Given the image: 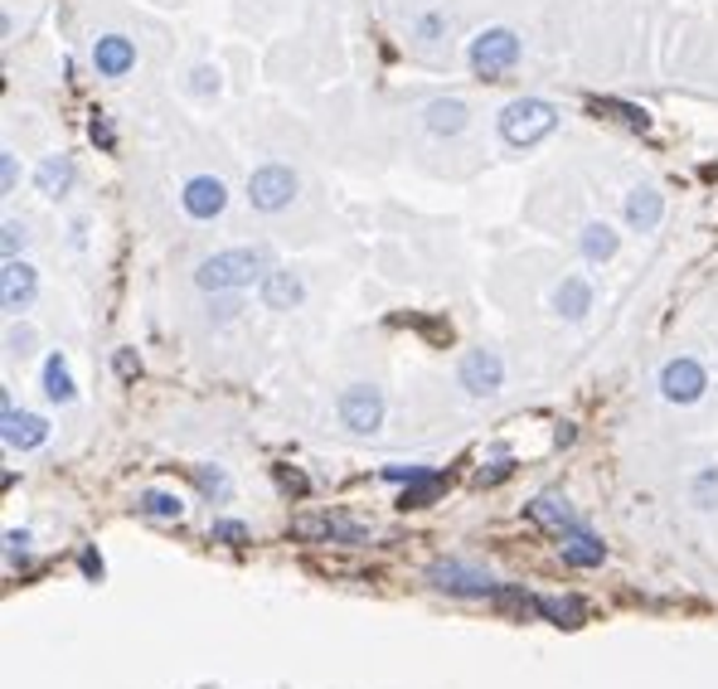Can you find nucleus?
Masks as SVG:
<instances>
[{
    "mask_svg": "<svg viewBox=\"0 0 718 689\" xmlns=\"http://www.w3.org/2000/svg\"><path fill=\"white\" fill-rule=\"evenodd\" d=\"M273 253L267 248H224V253H210L200 267H194V287L204 297H224V291H243L253 281H263L273 273Z\"/></svg>",
    "mask_w": 718,
    "mask_h": 689,
    "instance_id": "obj_1",
    "label": "nucleus"
},
{
    "mask_svg": "<svg viewBox=\"0 0 718 689\" xmlns=\"http://www.w3.org/2000/svg\"><path fill=\"white\" fill-rule=\"evenodd\" d=\"M558 122H564V112H558L549 98H515V102H505L501 108L495 131H501V141L509 146V151H534L539 141L554 137Z\"/></svg>",
    "mask_w": 718,
    "mask_h": 689,
    "instance_id": "obj_2",
    "label": "nucleus"
},
{
    "mask_svg": "<svg viewBox=\"0 0 718 689\" xmlns=\"http://www.w3.org/2000/svg\"><path fill=\"white\" fill-rule=\"evenodd\" d=\"M519 59H525V39L515 35L509 25H486L481 35L466 45V64L481 83H501L509 73L519 68Z\"/></svg>",
    "mask_w": 718,
    "mask_h": 689,
    "instance_id": "obj_3",
    "label": "nucleus"
},
{
    "mask_svg": "<svg viewBox=\"0 0 718 689\" xmlns=\"http://www.w3.org/2000/svg\"><path fill=\"white\" fill-rule=\"evenodd\" d=\"M297 171L287 161H263L253 175H248V204L257 214H282V209L297 200Z\"/></svg>",
    "mask_w": 718,
    "mask_h": 689,
    "instance_id": "obj_4",
    "label": "nucleus"
},
{
    "mask_svg": "<svg viewBox=\"0 0 718 689\" xmlns=\"http://www.w3.org/2000/svg\"><path fill=\"white\" fill-rule=\"evenodd\" d=\"M336 413L355 437H374L383 427V389L379 384H369V379L345 384L340 399H336Z\"/></svg>",
    "mask_w": 718,
    "mask_h": 689,
    "instance_id": "obj_5",
    "label": "nucleus"
},
{
    "mask_svg": "<svg viewBox=\"0 0 718 689\" xmlns=\"http://www.w3.org/2000/svg\"><path fill=\"white\" fill-rule=\"evenodd\" d=\"M655 384H660V399L665 403H680V409H690V403H700L704 389H709V369H704L694 354H675V360L660 364Z\"/></svg>",
    "mask_w": 718,
    "mask_h": 689,
    "instance_id": "obj_6",
    "label": "nucleus"
},
{
    "mask_svg": "<svg viewBox=\"0 0 718 689\" xmlns=\"http://www.w3.org/2000/svg\"><path fill=\"white\" fill-rule=\"evenodd\" d=\"M456 384H462L471 399H495L505 384V360L495 350H486V344H476V350H466L462 364H456Z\"/></svg>",
    "mask_w": 718,
    "mask_h": 689,
    "instance_id": "obj_7",
    "label": "nucleus"
},
{
    "mask_svg": "<svg viewBox=\"0 0 718 689\" xmlns=\"http://www.w3.org/2000/svg\"><path fill=\"white\" fill-rule=\"evenodd\" d=\"M291 535L297 539H311V544H364V525H355L350 515H297L291 519Z\"/></svg>",
    "mask_w": 718,
    "mask_h": 689,
    "instance_id": "obj_8",
    "label": "nucleus"
},
{
    "mask_svg": "<svg viewBox=\"0 0 718 689\" xmlns=\"http://www.w3.org/2000/svg\"><path fill=\"white\" fill-rule=\"evenodd\" d=\"M428 578H432L442 592H456V598H495V592H501V582H495L491 573L471 568V563H456V559L432 563Z\"/></svg>",
    "mask_w": 718,
    "mask_h": 689,
    "instance_id": "obj_9",
    "label": "nucleus"
},
{
    "mask_svg": "<svg viewBox=\"0 0 718 689\" xmlns=\"http://www.w3.org/2000/svg\"><path fill=\"white\" fill-rule=\"evenodd\" d=\"M35 297H39V273L25 258H5V267H0V306H5V316H25L35 306Z\"/></svg>",
    "mask_w": 718,
    "mask_h": 689,
    "instance_id": "obj_10",
    "label": "nucleus"
},
{
    "mask_svg": "<svg viewBox=\"0 0 718 689\" xmlns=\"http://www.w3.org/2000/svg\"><path fill=\"white\" fill-rule=\"evenodd\" d=\"M180 209L194 218V224H210L228 209V185L218 175H190L180 190Z\"/></svg>",
    "mask_w": 718,
    "mask_h": 689,
    "instance_id": "obj_11",
    "label": "nucleus"
},
{
    "mask_svg": "<svg viewBox=\"0 0 718 689\" xmlns=\"http://www.w3.org/2000/svg\"><path fill=\"white\" fill-rule=\"evenodd\" d=\"M5 423H0V437H5V447L10 452H35V447H45V437H49V423L39 413H25V409H15L10 403V393H5Z\"/></svg>",
    "mask_w": 718,
    "mask_h": 689,
    "instance_id": "obj_12",
    "label": "nucleus"
},
{
    "mask_svg": "<svg viewBox=\"0 0 718 689\" xmlns=\"http://www.w3.org/2000/svg\"><path fill=\"white\" fill-rule=\"evenodd\" d=\"M257 301L267 311H297L306 301V281H301V273H291V267H273V273L257 281Z\"/></svg>",
    "mask_w": 718,
    "mask_h": 689,
    "instance_id": "obj_13",
    "label": "nucleus"
},
{
    "mask_svg": "<svg viewBox=\"0 0 718 689\" xmlns=\"http://www.w3.org/2000/svg\"><path fill=\"white\" fill-rule=\"evenodd\" d=\"M92 68L102 78H127L137 68V45L127 35H98L92 39Z\"/></svg>",
    "mask_w": 718,
    "mask_h": 689,
    "instance_id": "obj_14",
    "label": "nucleus"
},
{
    "mask_svg": "<svg viewBox=\"0 0 718 689\" xmlns=\"http://www.w3.org/2000/svg\"><path fill=\"white\" fill-rule=\"evenodd\" d=\"M525 515L534 519V525L554 529L558 539H564V535H574V529L582 525V519H578V510L568 505L564 496H554V490H549V496H534V500H525Z\"/></svg>",
    "mask_w": 718,
    "mask_h": 689,
    "instance_id": "obj_15",
    "label": "nucleus"
},
{
    "mask_svg": "<svg viewBox=\"0 0 718 689\" xmlns=\"http://www.w3.org/2000/svg\"><path fill=\"white\" fill-rule=\"evenodd\" d=\"M549 301H554V316H564V321H588V311L592 306H597V291H592V281L588 277H564V281H558V287H554V297H549Z\"/></svg>",
    "mask_w": 718,
    "mask_h": 689,
    "instance_id": "obj_16",
    "label": "nucleus"
},
{
    "mask_svg": "<svg viewBox=\"0 0 718 689\" xmlns=\"http://www.w3.org/2000/svg\"><path fill=\"white\" fill-rule=\"evenodd\" d=\"M617 248H621V238H617V228H612L607 218H588V224L578 228V253H582V263L602 267V263H612V258H617Z\"/></svg>",
    "mask_w": 718,
    "mask_h": 689,
    "instance_id": "obj_17",
    "label": "nucleus"
},
{
    "mask_svg": "<svg viewBox=\"0 0 718 689\" xmlns=\"http://www.w3.org/2000/svg\"><path fill=\"white\" fill-rule=\"evenodd\" d=\"M665 218V195L655 190V185H631L627 190V224L637 228V234H655Z\"/></svg>",
    "mask_w": 718,
    "mask_h": 689,
    "instance_id": "obj_18",
    "label": "nucleus"
},
{
    "mask_svg": "<svg viewBox=\"0 0 718 689\" xmlns=\"http://www.w3.org/2000/svg\"><path fill=\"white\" fill-rule=\"evenodd\" d=\"M466 122H471V108H466L462 98H432L428 108H423V127L432 131V137H456V131H466Z\"/></svg>",
    "mask_w": 718,
    "mask_h": 689,
    "instance_id": "obj_19",
    "label": "nucleus"
},
{
    "mask_svg": "<svg viewBox=\"0 0 718 689\" xmlns=\"http://www.w3.org/2000/svg\"><path fill=\"white\" fill-rule=\"evenodd\" d=\"M73 180H78V165H73V155H45L39 161V171H35V185H39V195L45 200H64V195L73 190Z\"/></svg>",
    "mask_w": 718,
    "mask_h": 689,
    "instance_id": "obj_20",
    "label": "nucleus"
},
{
    "mask_svg": "<svg viewBox=\"0 0 718 689\" xmlns=\"http://www.w3.org/2000/svg\"><path fill=\"white\" fill-rule=\"evenodd\" d=\"M558 549H564V563H568V568H602V559H607V544H602V535H592L588 525H578L574 535L558 539Z\"/></svg>",
    "mask_w": 718,
    "mask_h": 689,
    "instance_id": "obj_21",
    "label": "nucleus"
},
{
    "mask_svg": "<svg viewBox=\"0 0 718 689\" xmlns=\"http://www.w3.org/2000/svg\"><path fill=\"white\" fill-rule=\"evenodd\" d=\"M45 399L59 403V409H68L73 399H78V384H73V369L64 354H49L45 360Z\"/></svg>",
    "mask_w": 718,
    "mask_h": 689,
    "instance_id": "obj_22",
    "label": "nucleus"
},
{
    "mask_svg": "<svg viewBox=\"0 0 718 689\" xmlns=\"http://www.w3.org/2000/svg\"><path fill=\"white\" fill-rule=\"evenodd\" d=\"M592 112H597V117H617L621 127H631V131H651V112H646V108H637V102L597 98V102H592Z\"/></svg>",
    "mask_w": 718,
    "mask_h": 689,
    "instance_id": "obj_23",
    "label": "nucleus"
},
{
    "mask_svg": "<svg viewBox=\"0 0 718 689\" xmlns=\"http://www.w3.org/2000/svg\"><path fill=\"white\" fill-rule=\"evenodd\" d=\"M137 510H141L146 519H180L185 515V500L175 496V490H141Z\"/></svg>",
    "mask_w": 718,
    "mask_h": 689,
    "instance_id": "obj_24",
    "label": "nucleus"
},
{
    "mask_svg": "<svg viewBox=\"0 0 718 689\" xmlns=\"http://www.w3.org/2000/svg\"><path fill=\"white\" fill-rule=\"evenodd\" d=\"M684 496H690L694 510H718V466H700L684 486Z\"/></svg>",
    "mask_w": 718,
    "mask_h": 689,
    "instance_id": "obj_25",
    "label": "nucleus"
},
{
    "mask_svg": "<svg viewBox=\"0 0 718 689\" xmlns=\"http://www.w3.org/2000/svg\"><path fill=\"white\" fill-rule=\"evenodd\" d=\"M194 486L204 490V500H228L234 496V486H228V472L218 462H200L194 466Z\"/></svg>",
    "mask_w": 718,
    "mask_h": 689,
    "instance_id": "obj_26",
    "label": "nucleus"
},
{
    "mask_svg": "<svg viewBox=\"0 0 718 689\" xmlns=\"http://www.w3.org/2000/svg\"><path fill=\"white\" fill-rule=\"evenodd\" d=\"M446 490V481L437 472H428L423 481H413V486H403V496H399V510H418V505H432L437 496Z\"/></svg>",
    "mask_w": 718,
    "mask_h": 689,
    "instance_id": "obj_27",
    "label": "nucleus"
},
{
    "mask_svg": "<svg viewBox=\"0 0 718 689\" xmlns=\"http://www.w3.org/2000/svg\"><path fill=\"white\" fill-rule=\"evenodd\" d=\"M413 39H418V45H442L446 39V15L442 10H423V15H413Z\"/></svg>",
    "mask_w": 718,
    "mask_h": 689,
    "instance_id": "obj_28",
    "label": "nucleus"
},
{
    "mask_svg": "<svg viewBox=\"0 0 718 689\" xmlns=\"http://www.w3.org/2000/svg\"><path fill=\"white\" fill-rule=\"evenodd\" d=\"M539 612H544L554 626H578L582 622V602H574V598H539Z\"/></svg>",
    "mask_w": 718,
    "mask_h": 689,
    "instance_id": "obj_29",
    "label": "nucleus"
},
{
    "mask_svg": "<svg viewBox=\"0 0 718 689\" xmlns=\"http://www.w3.org/2000/svg\"><path fill=\"white\" fill-rule=\"evenodd\" d=\"M491 602H495V607H501V612H519V617L539 612V598H534V592H525V588H501Z\"/></svg>",
    "mask_w": 718,
    "mask_h": 689,
    "instance_id": "obj_30",
    "label": "nucleus"
},
{
    "mask_svg": "<svg viewBox=\"0 0 718 689\" xmlns=\"http://www.w3.org/2000/svg\"><path fill=\"white\" fill-rule=\"evenodd\" d=\"M210 539H218V544H228V549H243L248 539H253V529H248L243 519H214Z\"/></svg>",
    "mask_w": 718,
    "mask_h": 689,
    "instance_id": "obj_31",
    "label": "nucleus"
},
{
    "mask_svg": "<svg viewBox=\"0 0 718 689\" xmlns=\"http://www.w3.org/2000/svg\"><path fill=\"white\" fill-rule=\"evenodd\" d=\"M25 243H29V228L20 224V218H5V234H0V253H5V258H20V253H25Z\"/></svg>",
    "mask_w": 718,
    "mask_h": 689,
    "instance_id": "obj_32",
    "label": "nucleus"
},
{
    "mask_svg": "<svg viewBox=\"0 0 718 689\" xmlns=\"http://www.w3.org/2000/svg\"><path fill=\"white\" fill-rule=\"evenodd\" d=\"M5 350L20 354V360H25V354H35V330H29V326H10L5 330Z\"/></svg>",
    "mask_w": 718,
    "mask_h": 689,
    "instance_id": "obj_33",
    "label": "nucleus"
},
{
    "mask_svg": "<svg viewBox=\"0 0 718 689\" xmlns=\"http://www.w3.org/2000/svg\"><path fill=\"white\" fill-rule=\"evenodd\" d=\"M238 311H243V301H238L234 291H224V297H210V321H218V326H224V321H234Z\"/></svg>",
    "mask_w": 718,
    "mask_h": 689,
    "instance_id": "obj_34",
    "label": "nucleus"
},
{
    "mask_svg": "<svg viewBox=\"0 0 718 689\" xmlns=\"http://www.w3.org/2000/svg\"><path fill=\"white\" fill-rule=\"evenodd\" d=\"M190 92H194V98H214V92H218V73L210 64H200L190 73Z\"/></svg>",
    "mask_w": 718,
    "mask_h": 689,
    "instance_id": "obj_35",
    "label": "nucleus"
},
{
    "mask_svg": "<svg viewBox=\"0 0 718 689\" xmlns=\"http://www.w3.org/2000/svg\"><path fill=\"white\" fill-rule=\"evenodd\" d=\"M509 472H515V462H509V456H495L491 466H481V472H476V486H501Z\"/></svg>",
    "mask_w": 718,
    "mask_h": 689,
    "instance_id": "obj_36",
    "label": "nucleus"
},
{
    "mask_svg": "<svg viewBox=\"0 0 718 689\" xmlns=\"http://www.w3.org/2000/svg\"><path fill=\"white\" fill-rule=\"evenodd\" d=\"M5 559L10 563H29V529H10V535H5Z\"/></svg>",
    "mask_w": 718,
    "mask_h": 689,
    "instance_id": "obj_37",
    "label": "nucleus"
},
{
    "mask_svg": "<svg viewBox=\"0 0 718 689\" xmlns=\"http://www.w3.org/2000/svg\"><path fill=\"white\" fill-rule=\"evenodd\" d=\"M15 185H20L15 151H0V195H15Z\"/></svg>",
    "mask_w": 718,
    "mask_h": 689,
    "instance_id": "obj_38",
    "label": "nucleus"
},
{
    "mask_svg": "<svg viewBox=\"0 0 718 689\" xmlns=\"http://www.w3.org/2000/svg\"><path fill=\"white\" fill-rule=\"evenodd\" d=\"M423 476H428V466H389V472H383V481L413 486V481H423Z\"/></svg>",
    "mask_w": 718,
    "mask_h": 689,
    "instance_id": "obj_39",
    "label": "nucleus"
},
{
    "mask_svg": "<svg viewBox=\"0 0 718 689\" xmlns=\"http://www.w3.org/2000/svg\"><path fill=\"white\" fill-rule=\"evenodd\" d=\"M277 486H282L287 496H306V476L291 472V466H277Z\"/></svg>",
    "mask_w": 718,
    "mask_h": 689,
    "instance_id": "obj_40",
    "label": "nucleus"
},
{
    "mask_svg": "<svg viewBox=\"0 0 718 689\" xmlns=\"http://www.w3.org/2000/svg\"><path fill=\"white\" fill-rule=\"evenodd\" d=\"M88 137L102 146V151H112V146H117V137H112V127H108V117H92L88 122Z\"/></svg>",
    "mask_w": 718,
    "mask_h": 689,
    "instance_id": "obj_41",
    "label": "nucleus"
},
{
    "mask_svg": "<svg viewBox=\"0 0 718 689\" xmlns=\"http://www.w3.org/2000/svg\"><path fill=\"white\" fill-rule=\"evenodd\" d=\"M78 563H83V578H92V582H98V578H102V553H98V549H92V544H88V549H83V553H78Z\"/></svg>",
    "mask_w": 718,
    "mask_h": 689,
    "instance_id": "obj_42",
    "label": "nucleus"
},
{
    "mask_svg": "<svg viewBox=\"0 0 718 689\" xmlns=\"http://www.w3.org/2000/svg\"><path fill=\"white\" fill-rule=\"evenodd\" d=\"M112 364H117V374H122V379H137V374H141L137 350H117V360H112Z\"/></svg>",
    "mask_w": 718,
    "mask_h": 689,
    "instance_id": "obj_43",
    "label": "nucleus"
}]
</instances>
